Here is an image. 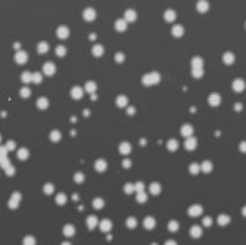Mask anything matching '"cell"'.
<instances>
[{
	"mask_svg": "<svg viewBox=\"0 0 246 245\" xmlns=\"http://www.w3.org/2000/svg\"><path fill=\"white\" fill-rule=\"evenodd\" d=\"M142 82H144L146 85H154V84H157V82H160V74H158V72H150V74L144 75V78H142Z\"/></svg>",
	"mask_w": 246,
	"mask_h": 245,
	"instance_id": "cell-1",
	"label": "cell"
},
{
	"mask_svg": "<svg viewBox=\"0 0 246 245\" xmlns=\"http://www.w3.org/2000/svg\"><path fill=\"white\" fill-rule=\"evenodd\" d=\"M82 16H84V19H85L86 22H94V20L97 19V10H95L94 7H86V9L84 10Z\"/></svg>",
	"mask_w": 246,
	"mask_h": 245,
	"instance_id": "cell-2",
	"label": "cell"
},
{
	"mask_svg": "<svg viewBox=\"0 0 246 245\" xmlns=\"http://www.w3.org/2000/svg\"><path fill=\"white\" fill-rule=\"evenodd\" d=\"M127 23H133V22H135L137 20V12L134 9H127L125 10V13H124V18H123Z\"/></svg>",
	"mask_w": 246,
	"mask_h": 245,
	"instance_id": "cell-3",
	"label": "cell"
},
{
	"mask_svg": "<svg viewBox=\"0 0 246 245\" xmlns=\"http://www.w3.org/2000/svg\"><path fill=\"white\" fill-rule=\"evenodd\" d=\"M69 33H71V30H69L68 26H59L56 29V36L59 39H66L69 36Z\"/></svg>",
	"mask_w": 246,
	"mask_h": 245,
	"instance_id": "cell-4",
	"label": "cell"
},
{
	"mask_svg": "<svg viewBox=\"0 0 246 245\" xmlns=\"http://www.w3.org/2000/svg\"><path fill=\"white\" fill-rule=\"evenodd\" d=\"M209 7H210V5H209L207 0H199V2L196 3V9H197L199 13H206L209 10Z\"/></svg>",
	"mask_w": 246,
	"mask_h": 245,
	"instance_id": "cell-5",
	"label": "cell"
},
{
	"mask_svg": "<svg viewBox=\"0 0 246 245\" xmlns=\"http://www.w3.org/2000/svg\"><path fill=\"white\" fill-rule=\"evenodd\" d=\"M127 26H128V23L124 19H117L115 23H114V28H115V30H118V32H125V30H127Z\"/></svg>",
	"mask_w": 246,
	"mask_h": 245,
	"instance_id": "cell-6",
	"label": "cell"
},
{
	"mask_svg": "<svg viewBox=\"0 0 246 245\" xmlns=\"http://www.w3.org/2000/svg\"><path fill=\"white\" fill-rule=\"evenodd\" d=\"M176 18H177V13H176V10H173V9H167L166 12H164V20H166V22H168V23L174 22Z\"/></svg>",
	"mask_w": 246,
	"mask_h": 245,
	"instance_id": "cell-7",
	"label": "cell"
},
{
	"mask_svg": "<svg viewBox=\"0 0 246 245\" xmlns=\"http://www.w3.org/2000/svg\"><path fill=\"white\" fill-rule=\"evenodd\" d=\"M171 33H173V36H176V38H181V36L184 35V28H183L181 25H174V26L171 28Z\"/></svg>",
	"mask_w": 246,
	"mask_h": 245,
	"instance_id": "cell-8",
	"label": "cell"
},
{
	"mask_svg": "<svg viewBox=\"0 0 246 245\" xmlns=\"http://www.w3.org/2000/svg\"><path fill=\"white\" fill-rule=\"evenodd\" d=\"M14 59H16L17 64H26V61H28V53L25 51H19L14 55Z\"/></svg>",
	"mask_w": 246,
	"mask_h": 245,
	"instance_id": "cell-9",
	"label": "cell"
},
{
	"mask_svg": "<svg viewBox=\"0 0 246 245\" xmlns=\"http://www.w3.org/2000/svg\"><path fill=\"white\" fill-rule=\"evenodd\" d=\"M223 62L226 64V65H232L233 62H235V55H233L232 52H225L223 53V56H222Z\"/></svg>",
	"mask_w": 246,
	"mask_h": 245,
	"instance_id": "cell-10",
	"label": "cell"
},
{
	"mask_svg": "<svg viewBox=\"0 0 246 245\" xmlns=\"http://www.w3.org/2000/svg\"><path fill=\"white\" fill-rule=\"evenodd\" d=\"M196 146H197V140H196L194 137H189L184 143V147L187 149V150H194Z\"/></svg>",
	"mask_w": 246,
	"mask_h": 245,
	"instance_id": "cell-11",
	"label": "cell"
},
{
	"mask_svg": "<svg viewBox=\"0 0 246 245\" xmlns=\"http://www.w3.org/2000/svg\"><path fill=\"white\" fill-rule=\"evenodd\" d=\"M202 212H203V209L200 205H193L189 208V215H191V216H199Z\"/></svg>",
	"mask_w": 246,
	"mask_h": 245,
	"instance_id": "cell-12",
	"label": "cell"
},
{
	"mask_svg": "<svg viewBox=\"0 0 246 245\" xmlns=\"http://www.w3.org/2000/svg\"><path fill=\"white\" fill-rule=\"evenodd\" d=\"M233 90L236 91V92H240V91L245 90V81L243 80H235L233 81Z\"/></svg>",
	"mask_w": 246,
	"mask_h": 245,
	"instance_id": "cell-13",
	"label": "cell"
},
{
	"mask_svg": "<svg viewBox=\"0 0 246 245\" xmlns=\"http://www.w3.org/2000/svg\"><path fill=\"white\" fill-rule=\"evenodd\" d=\"M92 55H94V56H102V55H104V46L100 45V43L94 45V46H92Z\"/></svg>",
	"mask_w": 246,
	"mask_h": 245,
	"instance_id": "cell-14",
	"label": "cell"
},
{
	"mask_svg": "<svg viewBox=\"0 0 246 245\" xmlns=\"http://www.w3.org/2000/svg\"><path fill=\"white\" fill-rule=\"evenodd\" d=\"M209 104L210 105H213V107H218L219 104H220V95L219 94H210V97H209Z\"/></svg>",
	"mask_w": 246,
	"mask_h": 245,
	"instance_id": "cell-15",
	"label": "cell"
},
{
	"mask_svg": "<svg viewBox=\"0 0 246 245\" xmlns=\"http://www.w3.org/2000/svg\"><path fill=\"white\" fill-rule=\"evenodd\" d=\"M190 235L193 236V238H199V236H202V226L199 225H194L190 228Z\"/></svg>",
	"mask_w": 246,
	"mask_h": 245,
	"instance_id": "cell-16",
	"label": "cell"
},
{
	"mask_svg": "<svg viewBox=\"0 0 246 245\" xmlns=\"http://www.w3.org/2000/svg\"><path fill=\"white\" fill-rule=\"evenodd\" d=\"M43 72H45L46 75H52L53 72H55V65H53L52 62L45 64V65H43Z\"/></svg>",
	"mask_w": 246,
	"mask_h": 245,
	"instance_id": "cell-17",
	"label": "cell"
},
{
	"mask_svg": "<svg viewBox=\"0 0 246 245\" xmlns=\"http://www.w3.org/2000/svg\"><path fill=\"white\" fill-rule=\"evenodd\" d=\"M181 134L184 137H191V134H193V127L191 126H189V124H186V126H183V128H181Z\"/></svg>",
	"mask_w": 246,
	"mask_h": 245,
	"instance_id": "cell-18",
	"label": "cell"
},
{
	"mask_svg": "<svg viewBox=\"0 0 246 245\" xmlns=\"http://www.w3.org/2000/svg\"><path fill=\"white\" fill-rule=\"evenodd\" d=\"M203 59L200 56H194L191 59V68H203Z\"/></svg>",
	"mask_w": 246,
	"mask_h": 245,
	"instance_id": "cell-19",
	"label": "cell"
},
{
	"mask_svg": "<svg viewBox=\"0 0 246 245\" xmlns=\"http://www.w3.org/2000/svg\"><path fill=\"white\" fill-rule=\"evenodd\" d=\"M47 51H49V45H47L46 42H40L38 45V52L39 53H46Z\"/></svg>",
	"mask_w": 246,
	"mask_h": 245,
	"instance_id": "cell-20",
	"label": "cell"
},
{
	"mask_svg": "<svg viewBox=\"0 0 246 245\" xmlns=\"http://www.w3.org/2000/svg\"><path fill=\"white\" fill-rule=\"evenodd\" d=\"M191 74H193L194 78H200V76H203V68H191Z\"/></svg>",
	"mask_w": 246,
	"mask_h": 245,
	"instance_id": "cell-21",
	"label": "cell"
},
{
	"mask_svg": "<svg viewBox=\"0 0 246 245\" xmlns=\"http://www.w3.org/2000/svg\"><path fill=\"white\" fill-rule=\"evenodd\" d=\"M212 163L210 161H203L202 163V166H200V170H203V172H206V173H209L210 170H212Z\"/></svg>",
	"mask_w": 246,
	"mask_h": 245,
	"instance_id": "cell-22",
	"label": "cell"
},
{
	"mask_svg": "<svg viewBox=\"0 0 246 245\" xmlns=\"http://www.w3.org/2000/svg\"><path fill=\"white\" fill-rule=\"evenodd\" d=\"M55 52H56L58 56H65V53H66V48L62 46V45H59V46H56Z\"/></svg>",
	"mask_w": 246,
	"mask_h": 245,
	"instance_id": "cell-23",
	"label": "cell"
},
{
	"mask_svg": "<svg viewBox=\"0 0 246 245\" xmlns=\"http://www.w3.org/2000/svg\"><path fill=\"white\" fill-rule=\"evenodd\" d=\"M218 221H219V225H227L229 221H230V218L227 216V215H220Z\"/></svg>",
	"mask_w": 246,
	"mask_h": 245,
	"instance_id": "cell-24",
	"label": "cell"
},
{
	"mask_svg": "<svg viewBox=\"0 0 246 245\" xmlns=\"http://www.w3.org/2000/svg\"><path fill=\"white\" fill-rule=\"evenodd\" d=\"M189 170H190V173L191 174H197L199 173V170H200V166L197 165V163H193V165L189 167Z\"/></svg>",
	"mask_w": 246,
	"mask_h": 245,
	"instance_id": "cell-25",
	"label": "cell"
},
{
	"mask_svg": "<svg viewBox=\"0 0 246 245\" xmlns=\"http://www.w3.org/2000/svg\"><path fill=\"white\" fill-rule=\"evenodd\" d=\"M167 147H168V149H170L171 151H174L176 149H177V147H179V143L176 142V140H170V142L167 143Z\"/></svg>",
	"mask_w": 246,
	"mask_h": 245,
	"instance_id": "cell-26",
	"label": "cell"
},
{
	"mask_svg": "<svg viewBox=\"0 0 246 245\" xmlns=\"http://www.w3.org/2000/svg\"><path fill=\"white\" fill-rule=\"evenodd\" d=\"M144 225H146L147 228H153V226L156 225V221H154L153 218H147L146 221H144Z\"/></svg>",
	"mask_w": 246,
	"mask_h": 245,
	"instance_id": "cell-27",
	"label": "cell"
},
{
	"mask_svg": "<svg viewBox=\"0 0 246 245\" xmlns=\"http://www.w3.org/2000/svg\"><path fill=\"white\" fill-rule=\"evenodd\" d=\"M168 229H170V231H173V232L177 231V229H179V224H177L176 221H171L170 224H168Z\"/></svg>",
	"mask_w": 246,
	"mask_h": 245,
	"instance_id": "cell-28",
	"label": "cell"
},
{
	"mask_svg": "<svg viewBox=\"0 0 246 245\" xmlns=\"http://www.w3.org/2000/svg\"><path fill=\"white\" fill-rule=\"evenodd\" d=\"M151 193H154V195L160 193V186H158V185H157V183L151 185Z\"/></svg>",
	"mask_w": 246,
	"mask_h": 245,
	"instance_id": "cell-29",
	"label": "cell"
},
{
	"mask_svg": "<svg viewBox=\"0 0 246 245\" xmlns=\"http://www.w3.org/2000/svg\"><path fill=\"white\" fill-rule=\"evenodd\" d=\"M115 61H117V62H123L124 61V53H123V52L115 53Z\"/></svg>",
	"mask_w": 246,
	"mask_h": 245,
	"instance_id": "cell-30",
	"label": "cell"
},
{
	"mask_svg": "<svg viewBox=\"0 0 246 245\" xmlns=\"http://www.w3.org/2000/svg\"><path fill=\"white\" fill-rule=\"evenodd\" d=\"M72 94H74V97H81V95H82V91H81V88L75 87V88H74V91H72Z\"/></svg>",
	"mask_w": 246,
	"mask_h": 245,
	"instance_id": "cell-31",
	"label": "cell"
},
{
	"mask_svg": "<svg viewBox=\"0 0 246 245\" xmlns=\"http://www.w3.org/2000/svg\"><path fill=\"white\" fill-rule=\"evenodd\" d=\"M30 76H32V75H30V74H29V72H25L23 75H22V80H23L25 82H29V81L32 80V78H30Z\"/></svg>",
	"mask_w": 246,
	"mask_h": 245,
	"instance_id": "cell-32",
	"label": "cell"
},
{
	"mask_svg": "<svg viewBox=\"0 0 246 245\" xmlns=\"http://www.w3.org/2000/svg\"><path fill=\"white\" fill-rule=\"evenodd\" d=\"M32 80H33L35 82H40V81H42V76H40V74H33V75H32Z\"/></svg>",
	"mask_w": 246,
	"mask_h": 245,
	"instance_id": "cell-33",
	"label": "cell"
},
{
	"mask_svg": "<svg viewBox=\"0 0 246 245\" xmlns=\"http://www.w3.org/2000/svg\"><path fill=\"white\" fill-rule=\"evenodd\" d=\"M203 225L204 226H210V225H212V219H210V218H204V219H203Z\"/></svg>",
	"mask_w": 246,
	"mask_h": 245,
	"instance_id": "cell-34",
	"label": "cell"
},
{
	"mask_svg": "<svg viewBox=\"0 0 246 245\" xmlns=\"http://www.w3.org/2000/svg\"><path fill=\"white\" fill-rule=\"evenodd\" d=\"M86 90H88V91H94L95 90V84H94V82H88V84H86Z\"/></svg>",
	"mask_w": 246,
	"mask_h": 245,
	"instance_id": "cell-35",
	"label": "cell"
},
{
	"mask_svg": "<svg viewBox=\"0 0 246 245\" xmlns=\"http://www.w3.org/2000/svg\"><path fill=\"white\" fill-rule=\"evenodd\" d=\"M146 199H147L146 193H142V192H140V193H138V200H140V202H144Z\"/></svg>",
	"mask_w": 246,
	"mask_h": 245,
	"instance_id": "cell-36",
	"label": "cell"
},
{
	"mask_svg": "<svg viewBox=\"0 0 246 245\" xmlns=\"http://www.w3.org/2000/svg\"><path fill=\"white\" fill-rule=\"evenodd\" d=\"M118 104H119V105L127 104V98H125V97H119V98H118Z\"/></svg>",
	"mask_w": 246,
	"mask_h": 245,
	"instance_id": "cell-37",
	"label": "cell"
},
{
	"mask_svg": "<svg viewBox=\"0 0 246 245\" xmlns=\"http://www.w3.org/2000/svg\"><path fill=\"white\" fill-rule=\"evenodd\" d=\"M240 151H243V153H246V142H243L240 144Z\"/></svg>",
	"mask_w": 246,
	"mask_h": 245,
	"instance_id": "cell-38",
	"label": "cell"
},
{
	"mask_svg": "<svg viewBox=\"0 0 246 245\" xmlns=\"http://www.w3.org/2000/svg\"><path fill=\"white\" fill-rule=\"evenodd\" d=\"M123 153H128V150H130V146H128V144H124V146H123Z\"/></svg>",
	"mask_w": 246,
	"mask_h": 245,
	"instance_id": "cell-39",
	"label": "cell"
},
{
	"mask_svg": "<svg viewBox=\"0 0 246 245\" xmlns=\"http://www.w3.org/2000/svg\"><path fill=\"white\" fill-rule=\"evenodd\" d=\"M22 95H29V90H28V88L22 90Z\"/></svg>",
	"mask_w": 246,
	"mask_h": 245,
	"instance_id": "cell-40",
	"label": "cell"
},
{
	"mask_svg": "<svg viewBox=\"0 0 246 245\" xmlns=\"http://www.w3.org/2000/svg\"><path fill=\"white\" fill-rule=\"evenodd\" d=\"M89 39H91V41H95V39H97V35H95V33H91V35H89Z\"/></svg>",
	"mask_w": 246,
	"mask_h": 245,
	"instance_id": "cell-41",
	"label": "cell"
},
{
	"mask_svg": "<svg viewBox=\"0 0 246 245\" xmlns=\"http://www.w3.org/2000/svg\"><path fill=\"white\" fill-rule=\"evenodd\" d=\"M166 245H176L174 241H168V242H166Z\"/></svg>",
	"mask_w": 246,
	"mask_h": 245,
	"instance_id": "cell-42",
	"label": "cell"
},
{
	"mask_svg": "<svg viewBox=\"0 0 246 245\" xmlns=\"http://www.w3.org/2000/svg\"><path fill=\"white\" fill-rule=\"evenodd\" d=\"M235 108H236V110H240V108H242L240 104H236V105H235Z\"/></svg>",
	"mask_w": 246,
	"mask_h": 245,
	"instance_id": "cell-43",
	"label": "cell"
},
{
	"mask_svg": "<svg viewBox=\"0 0 246 245\" xmlns=\"http://www.w3.org/2000/svg\"><path fill=\"white\" fill-rule=\"evenodd\" d=\"M243 215H245V216H246V206L243 208Z\"/></svg>",
	"mask_w": 246,
	"mask_h": 245,
	"instance_id": "cell-44",
	"label": "cell"
},
{
	"mask_svg": "<svg viewBox=\"0 0 246 245\" xmlns=\"http://www.w3.org/2000/svg\"><path fill=\"white\" fill-rule=\"evenodd\" d=\"M245 28H246V23H245Z\"/></svg>",
	"mask_w": 246,
	"mask_h": 245,
	"instance_id": "cell-45",
	"label": "cell"
}]
</instances>
